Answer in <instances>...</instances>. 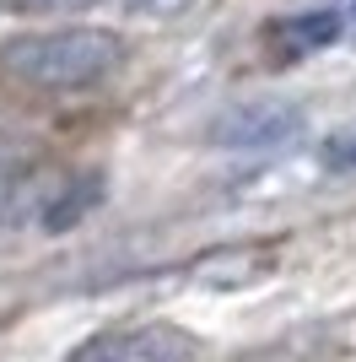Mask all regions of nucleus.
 Wrapping results in <instances>:
<instances>
[{
    "label": "nucleus",
    "instance_id": "nucleus-11",
    "mask_svg": "<svg viewBox=\"0 0 356 362\" xmlns=\"http://www.w3.org/2000/svg\"><path fill=\"white\" fill-rule=\"evenodd\" d=\"M351 28H356V0H351Z\"/></svg>",
    "mask_w": 356,
    "mask_h": 362
},
{
    "label": "nucleus",
    "instance_id": "nucleus-9",
    "mask_svg": "<svg viewBox=\"0 0 356 362\" xmlns=\"http://www.w3.org/2000/svg\"><path fill=\"white\" fill-rule=\"evenodd\" d=\"M22 11H87V6H108V0H11Z\"/></svg>",
    "mask_w": 356,
    "mask_h": 362
},
{
    "label": "nucleus",
    "instance_id": "nucleus-2",
    "mask_svg": "<svg viewBox=\"0 0 356 362\" xmlns=\"http://www.w3.org/2000/svg\"><path fill=\"white\" fill-rule=\"evenodd\" d=\"M65 362H206V346L178 325H119L87 335Z\"/></svg>",
    "mask_w": 356,
    "mask_h": 362
},
{
    "label": "nucleus",
    "instance_id": "nucleus-5",
    "mask_svg": "<svg viewBox=\"0 0 356 362\" xmlns=\"http://www.w3.org/2000/svg\"><path fill=\"white\" fill-rule=\"evenodd\" d=\"M275 271V243H232V249H210L189 265V276L200 287H254V281H265Z\"/></svg>",
    "mask_w": 356,
    "mask_h": 362
},
{
    "label": "nucleus",
    "instance_id": "nucleus-8",
    "mask_svg": "<svg viewBox=\"0 0 356 362\" xmlns=\"http://www.w3.org/2000/svg\"><path fill=\"white\" fill-rule=\"evenodd\" d=\"M319 157H324L329 173H351V168H356V130H340V136H329Z\"/></svg>",
    "mask_w": 356,
    "mask_h": 362
},
{
    "label": "nucleus",
    "instance_id": "nucleus-1",
    "mask_svg": "<svg viewBox=\"0 0 356 362\" xmlns=\"http://www.w3.org/2000/svg\"><path fill=\"white\" fill-rule=\"evenodd\" d=\"M124 38L108 28H49L0 44V76L38 98H71L124 71Z\"/></svg>",
    "mask_w": 356,
    "mask_h": 362
},
{
    "label": "nucleus",
    "instance_id": "nucleus-4",
    "mask_svg": "<svg viewBox=\"0 0 356 362\" xmlns=\"http://www.w3.org/2000/svg\"><path fill=\"white\" fill-rule=\"evenodd\" d=\"M54 189V173L32 146L22 141H0V227H22L38 216V206Z\"/></svg>",
    "mask_w": 356,
    "mask_h": 362
},
{
    "label": "nucleus",
    "instance_id": "nucleus-6",
    "mask_svg": "<svg viewBox=\"0 0 356 362\" xmlns=\"http://www.w3.org/2000/svg\"><path fill=\"white\" fill-rule=\"evenodd\" d=\"M103 173L97 168H81V173H65V179H54V189H49V200L38 206V227L44 233H71V227H81L97 206H103Z\"/></svg>",
    "mask_w": 356,
    "mask_h": 362
},
{
    "label": "nucleus",
    "instance_id": "nucleus-7",
    "mask_svg": "<svg viewBox=\"0 0 356 362\" xmlns=\"http://www.w3.org/2000/svg\"><path fill=\"white\" fill-rule=\"evenodd\" d=\"M335 38H340V11H329V6L281 16V22L265 33V44H270V54H275V60H308V54L329 49Z\"/></svg>",
    "mask_w": 356,
    "mask_h": 362
},
{
    "label": "nucleus",
    "instance_id": "nucleus-3",
    "mask_svg": "<svg viewBox=\"0 0 356 362\" xmlns=\"http://www.w3.org/2000/svg\"><path fill=\"white\" fill-rule=\"evenodd\" d=\"M302 130V108L286 98H254V103H232L227 114L210 119V146L227 151H265V146H286Z\"/></svg>",
    "mask_w": 356,
    "mask_h": 362
},
{
    "label": "nucleus",
    "instance_id": "nucleus-10",
    "mask_svg": "<svg viewBox=\"0 0 356 362\" xmlns=\"http://www.w3.org/2000/svg\"><path fill=\"white\" fill-rule=\"evenodd\" d=\"M141 11H151V16H167V11H184L189 0H135Z\"/></svg>",
    "mask_w": 356,
    "mask_h": 362
}]
</instances>
